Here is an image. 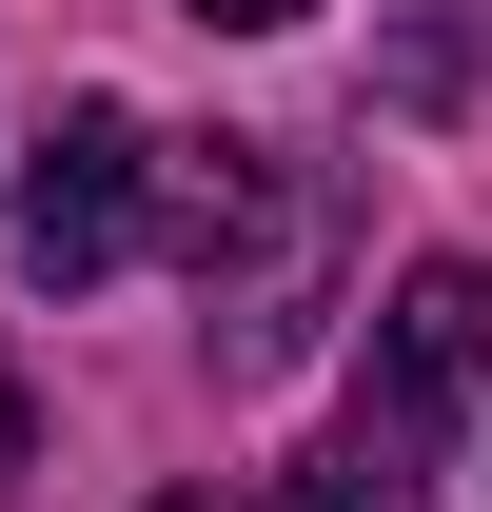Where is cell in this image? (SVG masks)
<instances>
[{"label":"cell","instance_id":"4","mask_svg":"<svg viewBox=\"0 0 492 512\" xmlns=\"http://www.w3.org/2000/svg\"><path fill=\"white\" fill-rule=\"evenodd\" d=\"M276 512H394V453H315V473H296Z\"/></svg>","mask_w":492,"mask_h":512},{"label":"cell","instance_id":"6","mask_svg":"<svg viewBox=\"0 0 492 512\" xmlns=\"http://www.w3.org/2000/svg\"><path fill=\"white\" fill-rule=\"evenodd\" d=\"M197 20H217V40H276V20H315V0H197Z\"/></svg>","mask_w":492,"mask_h":512},{"label":"cell","instance_id":"7","mask_svg":"<svg viewBox=\"0 0 492 512\" xmlns=\"http://www.w3.org/2000/svg\"><path fill=\"white\" fill-rule=\"evenodd\" d=\"M158 512H237V493H158Z\"/></svg>","mask_w":492,"mask_h":512},{"label":"cell","instance_id":"1","mask_svg":"<svg viewBox=\"0 0 492 512\" xmlns=\"http://www.w3.org/2000/svg\"><path fill=\"white\" fill-rule=\"evenodd\" d=\"M158 217H178L217 375H296L315 316H335V178H315L296 138H178L158 158Z\"/></svg>","mask_w":492,"mask_h":512},{"label":"cell","instance_id":"2","mask_svg":"<svg viewBox=\"0 0 492 512\" xmlns=\"http://www.w3.org/2000/svg\"><path fill=\"white\" fill-rule=\"evenodd\" d=\"M473 375H492V256H414V276L374 296V394H355V453H394V473H414V453L473 414Z\"/></svg>","mask_w":492,"mask_h":512},{"label":"cell","instance_id":"3","mask_svg":"<svg viewBox=\"0 0 492 512\" xmlns=\"http://www.w3.org/2000/svg\"><path fill=\"white\" fill-rule=\"evenodd\" d=\"M138 197H158V138H138L119 99H60V138L20 158V276H40V296H99L138 256Z\"/></svg>","mask_w":492,"mask_h":512},{"label":"cell","instance_id":"5","mask_svg":"<svg viewBox=\"0 0 492 512\" xmlns=\"http://www.w3.org/2000/svg\"><path fill=\"white\" fill-rule=\"evenodd\" d=\"M40 473V394H20V355H0V493Z\"/></svg>","mask_w":492,"mask_h":512}]
</instances>
